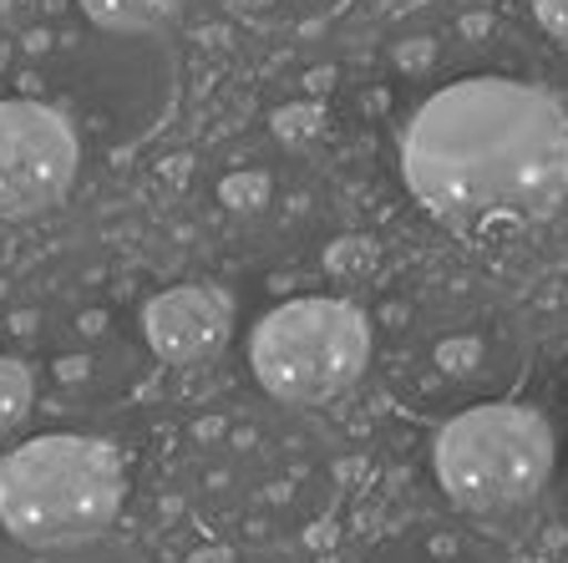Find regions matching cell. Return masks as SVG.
Masks as SVG:
<instances>
[{
    "instance_id": "277c9868",
    "label": "cell",
    "mask_w": 568,
    "mask_h": 563,
    "mask_svg": "<svg viewBox=\"0 0 568 563\" xmlns=\"http://www.w3.org/2000/svg\"><path fill=\"white\" fill-rule=\"evenodd\" d=\"M51 102L106 153H128L168 128L183 67L168 36H122L87 26L41 61Z\"/></svg>"
},
{
    "instance_id": "7a4b0ae2",
    "label": "cell",
    "mask_w": 568,
    "mask_h": 563,
    "mask_svg": "<svg viewBox=\"0 0 568 563\" xmlns=\"http://www.w3.org/2000/svg\"><path fill=\"white\" fill-rule=\"evenodd\" d=\"M183 493L229 543L300 539L341 497V446L305 406L234 401L189 426Z\"/></svg>"
},
{
    "instance_id": "9a60e30c",
    "label": "cell",
    "mask_w": 568,
    "mask_h": 563,
    "mask_svg": "<svg viewBox=\"0 0 568 563\" xmlns=\"http://www.w3.org/2000/svg\"><path fill=\"white\" fill-rule=\"evenodd\" d=\"M532 21H538V31L554 36L558 47H568V0H528Z\"/></svg>"
},
{
    "instance_id": "6da1fadb",
    "label": "cell",
    "mask_w": 568,
    "mask_h": 563,
    "mask_svg": "<svg viewBox=\"0 0 568 563\" xmlns=\"http://www.w3.org/2000/svg\"><path fill=\"white\" fill-rule=\"evenodd\" d=\"M402 183L462 234L532 229L568 203V107L518 77H457L402 122Z\"/></svg>"
},
{
    "instance_id": "7c38bea8",
    "label": "cell",
    "mask_w": 568,
    "mask_h": 563,
    "mask_svg": "<svg viewBox=\"0 0 568 563\" xmlns=\"http://www.w3.org/2000/svg\"><path fill=\"white\" fill-rule=\"evenodd\" d=\"M189 0H77L87 26L122 36H168V26L183 16Z\"/></svg>"
},
{
    "instance_id": "9c48e42d",
    "label": "cell",
    "mask_w": 568,
    "mask_h": 563,
    "mask_svg": "<svg viewBox=\"0 0 568 563\" xmlns=\"http://www.w3.org/2000/svg\"><path fill=\"white\" fill-rule=\"evenodd\" d=\"M82 173V132L47 97H0V219L51 213Z\"/></svg>"
},
{
    "instance_id": "4fadbf2b",
    "label": "cell",
    "mask_w": 568,
    "mask_h": 563,
    "mask_svg": "<svg viewBox=\"0 0 568 563\" xmlns=\"http://www.w3.org/2000/svg\"><path fill=\"white\" fill-rule=\"evenodd\" d=\"M36 406V375L21 355H0V436H11L16 426L31 416Z\"/></svg>"
},
{
    "instance_id": "5b68a950",
    "label": "cell",
    "mask_w": 568,
    "mask_h": 563,
    "mask_svg": "<svg viewBox=\"0 0 568 563\" xmlns=\"http://www.w3.org/2000/svg\"><path fill=\"white\" fill-rule=\"evenodd\" d=\"M128 472L97 436L47 432L0 458V529L26 549L102 539L122 513Z\"/></svg>"
},
{
    "instance_id": "3957f363",
    "label": "cell",
    "mask_w": 568,
    "mask_h": 563,
    "mask_svg": "<svg viewBox=\"0 0 568 563\" xmlns=\"http://www.w3.org/2000/svg\"><path fill=\"white\" fill-rule=\"evenodd\" d=\"M532 335L528 320L493 290L447 284L416 300L390 330L386 391L412 416H457V411L508 401L528 375Z\"/></svg>"
},
{
    "instance_id": "ba28073f",
    "label": "cell",
    "mask_w": 568,
    "mask_h": 563,
    "mask_svg": "<svg viewBox=\"0 0 568 563\" xmlns=\"http://www.w3.org/2000/svg\"><path fill=\"white\" fill-rule=\"evenodd\" d=\"M442 493L467 513H503L544 493L554 472V432L532 406L487 401L447 416L432 446Z\"/></svg>"
},
{
    "instance_id": "52a82bcc",
    "label": "cell",
    "mask_w": 568,
    "mask_h": 563,
    "mask_svg": "<svg viewBox=\"0 0 568 563\" xmlns=\"http://www.w3.org/2000/svg\"><path fill=\"white\" fill-rule=\"evenodd\" d=\"M248 365L264 396L290 406H325L371 365V325L351 300L300 294L284 300L248 335Z\"/></svg>"
},
{
    "instance_id": "8fae6325",
    "label": "cell",
    "mask_w": 568,
    "mask_h": 563,
    "mask_svg": "<svg viewBox=\"0 0 568 563\" xmlns=\"http://www.w3.org/2000/svg\"><path fill=\"white\" fill-rule=\"evenodd\" d=\"M366 563H508L483 533L447 529V523H416L396 529L366 553Z\"/></svg>"
},
{
    "instance_id": "5bb4252c",
    "label": "cell",
    "mask_w": 568,
    "mask_h": 563,
    "mask_svg": "<svg viewBox=\"0 0 568 563\" xmlns=\"http://www.w3.org/2000/svg\"><path fill=\"white\" fill-rule=\"evenodd\" d=\"M26 563H142V559L102 533V539L67 543V549H31V559H26Z\"/></svg>"
},
{
    "instance_id": "e0dca14e",
    "label": "cell",
    "mask_w": 568,
    "mask_h": 563,
    "mask_svg": "<svg viewBox=\"0 0 568 563\" xmlns=\"http://www.w3.org/2000/svg\"><path fill=\"white\" fill-rule=\"evenodd\" d=\"M11 6H16V0H0V21H6V16H11Z\"/></svg>"
},
{
    "instance_id": "2e32d148",
    "label": "cell",
    "mask_w": 568,
    "mask_h": 563,
    "mask_svg": "<svg viewBox=\"0 0 568 563\" xmlns=\"http://www.w3.org/2000/svg\"><path fill=\"white\" fill-rule=\"evenodd\" d=\"M224 11L239 16V21H248V26H264L284 11V0H224Z\"/></svg>"
},
{
    "instance_id": "30bf717a",
    "label": "cell",
    "mask_w": 568,
    "mask_h": 563,
    "mask_svg": "<svg viewBox=\"0 0 568 563\" xmlns=\"http://www.w3.org/2000/svg\"><path fill=\"white\" fill-rule=\"evenodd\" d=\"M234 330V300L219 284H173L142 300V335L158 365H203L224 351Z\"/></svg>"
},
{
    "instance_id": "8992f818",
    "label": "cell",
    "mask_w": 568,
    "mask_h": 563,
    "mask_svg": "<svg viewBox=\"0 0 568 563\" xmlns=\"http://www.w3.org/2000/svg\"><path fill=\"white\" fill-rule=\"evenodd\" d=\"M21 361L31 365L36 391L47 386L71 411H102L138 396L158 355L142 335V305H82L26 330Z\"/></svg>"
}]
</instances>
